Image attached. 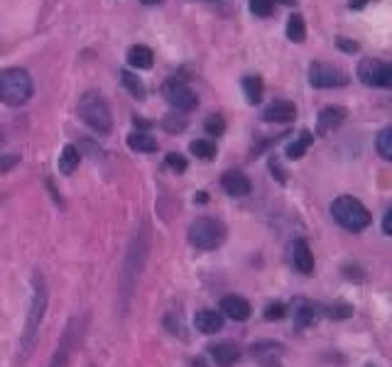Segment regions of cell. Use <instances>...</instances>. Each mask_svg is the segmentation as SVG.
<instances>
[{
	"mask_svg": "<svg viewBox=\"0 0 392 367\" xmlns=\"http://www.w3.org/2000/svg\"><path fill=\"white\" fill-rule=\"evenodd\" d=\"M15 164H20V157H17V154H3V157H0V174L10 172Z\"/></svg>",
	"mask_w": 392,
	"mask_h": 367,
	"instance_id": "cell-32",
	"label": "cell"
},
{
	"mask_svg": "<svg viewBox=\"0 0 392 367\" xmlns=\"http://www.w3.org/2000/svg\"><path fill=\"white\" fill-rule=\"evenodd\" d=\"M338 47H341L343 51H358V42H351V40H338Z\"/></svg>",
	"mask_w": 392,
	"mask_h": 367,
	"instance_id": "cell-34",
	"label": "cell"
},
{
	"mask_svg": "<svg viewBox=\"0 0 392 367\" xmlns=\"http://www.w3.org/2000/svg\"><path fill=\"white\" fill-rule=\"evenodd\" d=\"M311 142H314V135H311L309 130H301L299 138L292 140V142L287 145V157H290V159H299V157H304V152L311 147Z\"/></svg>",
	"mask_w": 392,
	"mask_h": 367,
	"instance_id": "cell-22",
	"label": "cell"
},
{
	"mask_svg": "<svg viewBox=\"0 0 392 367\" xmlns=\"http://www.w3.org/2000/svg\"><path fill=\"white\" fill-rule=\"evenodd\" d=\"M221 311H224V316L233 318V321H248L253 309H250L248 299H243L238 294H228L221 299Z\"/></svg>",
	"mask_w": 392,
	"mask_h": 367,
	"instance_id": "cell-13",
	"label": "cell"
},
{
	"mask_svg": "<svg viewBox=\"0 0 392 367\" xmlns=\"http://www.w3.org/2000/svg\"><path fill=\"white\" fill-rule=\"evenodd\" d=\"M368 367H375V365H368Z\"/></svg>",
	"mask_w": 392,
	"mask_h": 367,
	"instance_id": "cell-39",
	"label": "cell"
},
{
	"mask_svg": "<svg viewBox=\"0 0 392 367\" xmlns=\"http://www.w3.org/2000/svg\"><path fill=\"white\" fill-rule=\"evenodd\" d=\"M240 86H243L245 101H248V103H253V106H255V103L262 101V79H260V76H245Z\"/></svg>",
	"mask_w": 392,
	"mask_h": 367,
	"instance_id": "cell-23",
	"label": "cell"
},
{
	"mask_svg": "<svg viewBox=\"0 0 392 367\" xmlns=\"http://www.w3.org/2000/svg\"><path fill=\"white\" fill-rule=\"evenodd\" d=\"M148 257V233L140 230L133 238V245H130V252H127V262H125V291H130V286L135 284V279L140 277V270H143V262Z\"/></svg>",
	"mask_w": 392,
	"mask_h": 367,
	"instance_id": "cell-9",
	"label": "cell"
},
{
	"mask_svg": "<svg viewBox=\"0 0 392 367\" xmlns=\"http://www.w3.org/2000/svg\"><path fill=\"white\" fill-rule=\"evenodd\" d=\"M382 233L392 235V211H385V218H382Z\"/></svg>",
	"mask_w": 392,
	"mask_h": 367,
	"instance_id": "cell-33",
	"label": "cell"
},
{
	"mask_svg": "<svg viewBox=\"0 0 392 367\" xmlns=\"http://www.w3.org/2000/svg\"><path fill=\"white\" fill-rule=\"evenodd\" d=\"M221 186H224V191L228 196H238V199L253 191V184H250V179L243 172H226L221 177Z\"/></svg>",
	"mask_w": 392,
	"mask_h": 367,
	"instance_id": "cell-14",
	"label": "cell"
},
{
	"mask_svg": "<svg viewBox=\"0 0 392 367\" xmlns=\"http://www.w3.org/2000/svg\"><path fill=\"white\" fill-rule=\"evenodd\" d=\"M290 265L295 267L299 275H311L314 272V255H311L309 250V243L306 240H295V243H290Z\"/></svg>",
	"mask_w": 392,
	"mask_h": 367,
	"instance_id": "cell-10",
	"label": "cell"
},
{
	"mask_svg": "<svg viewBox=\"0 0 392 367\" xmlns=\"http://www.w3.org/2000/svg\"><path fill=\"white\" fill-rule=\"evenodd\" d=\"M248 6H250V13H253L255 17H270L275 3H272V0H250Z\"/></svg>",
	"mask_w": 392,
	"mask_h": 367,
	"instance_id": "cell-29",
	"label": "cell"
},
{
	"mask_svg": "<svg viewBox=\"0 0 392 367\" xmlns=\"http://www.w3.org/2000/svg\"><path fill=\"white\" fill-rule=\"evenodd\" d=\"M309 83L314 88H341L348 86V74L343 69L326 64V61H314L309 67Z\"/></svg>",
	"mask_w": 392,
	"mask_h": 367,
	"instance_id": "cell-7",
	"label": "cell"
},
{
	"mask_svg": "<svg viewBox=\"0 0 392 367\" xmlns=\"http://www.w3.org/2000/svg\"><path fill=\"white\" fill-rule=\"evenodd\" d=\"M143 6H155V3H159V0H140Z\"/></svg>",
	"mask_w": 392,
	"mask_h": 367,
	"instance_id": "cell-36",
	"label": "cell"
},
{
	"mask_svg": "<svg viewBox=\"0 0 392 367\" xmlns=\"http://www.w3.org/2000/svg\"><path fill=\"white\" fill-rule=\"evenodd\" d=\"M79 318H74L72 323L67 326V331H64V336H61L59 341V348H56L54 357H52L49 367H64L69 360V355L74 352V345H77V333H79Z\"/></svg>",
	"mask_w": 392,
	"mask_h": 367,
	"instance_id": "cell-11",
	"label": "cell"
},
{
	"mask_svg": "<svg viewBox=\"0 0 392 367\" xmlns=\"http://www.w3.org/2000/svg\"><path fill=\"white\" fill-rule=\"evenodd\" d=\"M127 64L133 69H152V64H155L152 49L145 44H133L127 49Z\"/></svg>",
	"mask_w": 392,
	"mask_h": 367,
	"instance_id": "cell-18",
	"label": "cell"
},
{
	"mask_svg": "<svg viewBox=\"0 0 392 367\" xmlns=\"http://www.w3.org/2000/svg\"><path fill=\"white\" fill-rule=\"evenodd\" d=\"M127 147L133 149V152L152 154V152H157V140H155L150 133H143V130H138V133H133L130 138H127Z\"/></svg>",
	"mask_w": 392,
	"mask_h": 367,
	"instance_id": "cell-20",
	"label": "cell"
},
{
	"mask_svg": "<svg viewBox=\"0 0 392 367\" xmlns=\"http://www.w3.org/2000/svg\"><path fill=\"white\" fill-rule=\"evenodd\" d=\"M226 240V225L216 218H196L189 225V243L196 247V250H216L221 247Z\"/></svg>",
	"mask_w": 392,
	"mask_h": 367,
	"instance_id": "cell-5",
	"label": "cell"
},
{
	"mask_svg": "<svg viewBox=\"0 0 392 367\" xmlns=\"http://www.w3.org/2000/svg\"><path fill=\"white\" fill-rule=\"evenodd\" d=\"M79 117L88 128L101 135H108L113 130V113L108 101L98 91H86L79 98Z\"/></svg>",
	"mask_w": 392,
	"mask_h": 367,
	"instance_id": "cell-2",
	"label": "cell"
},
{
	"mask_svg": "<svg viewBox=\"0 0 392 367\" xmlns=\"http://www.w3.org/2000/svg\"><path fill=\"white\" fill-rule=\"evenodd\" d=\"M331 213L336 218V223L351 230V233H361V230H366L373 223L370 211L358 199H353V196H338L331 204Z\"/></svg>",
	"mask_w": 392,
	"mask_h": 367,
	"instance_id": "cell-4",
	"label": "cell"
},
{
	"mask_svg": "<svg viewBox=\"0 0 392 367\" xmlns=\"http://www.w3.org/2000/svg\"><path fill=\"white\" fill-rule=\"evenodd\" d=\"M358 79L361 83L373 88H390L392 86V64L380 59H363L358 64Z\"/></svg>",
	"mask_w": 392,
	"mask_h": 367,
	"instance_id": "cell-6",
	"label": "cell"
},
{
	"mask_svg": "<svg viewBox=\"0 0 392 367\" xmlns=\"http://www.w3.org/2000/svg\"><path fill=\"white\" fill-rule=\"evenodd\" d=\"M287 313V306L282 304V301H277V304H270L265 309V318L267 321H277V318H282Z\"/></svg>",
	"mask_w": 392,
	"mask_h": 367,
	"instance_id": "cell-31",
	"label": "cell"
},
{
	"mask_svg": "<svg viewBox=\"0 0 392 367\" xmlns=\"http://www.w3.org/2000/svg\"><path fill=\"white\" fill-rule=\"evenodd\" d=\"M194 367H206V365L201 360H194Z\"/></svg>",
	"mask_w": 392,
	"mask_h": 367,
	"instance_id": "cell-37",
	"label": "cell"
},
{
	"mask_svg": "<svg viewBox=\"0 0 392 367\" xmlns=\"http://www.w3.org/2000/svg\"><path fill=\"white\" fill-rule=\"evenodd\" d=\"M316 316H319V306H309V304H304V306H301V309H297V318H295L297 328H306V326H311V323L316 321Z\"/></svg>",
	"mask_w": 392,
	"mask_h": 367,
	"instance_id": "cell-26",
	"label": "cell"
},
{
	"mask_svg": "<svg viewBox=\"0 0 392 367\" xmlns=\"http://www.w3.org/2000/svg\"><path fill=\"white\" fill-rule=\"evenodd\" d=\"M295 117H297V106L292 101H275L262 113V120L267 122H292Z\"/></svg>",
	"mask_w": 392,
	"mask_h": 367,
	"instance_id": "cell-15",
	"label": "cell"
},
{
	"mask_svg": "<svg viewBox=\"0 0 392 367\" xmlns=\"http://www.w3.org/2000/svg\"><path fill=\"white\" fill-rule=\"evenodd\" d=\"M120 83L125 86V91L130 93L133 98H138V101H143V98H145V83L135 72H130V69H123V72H120Z\"/></svg>",
	"mask_w": 392,
	"mask_h": 367,
	"instance_id": "cell-21",
	"label": "cell"
},
{
	"mask_svg": "<svg viewBox=\"0 0 392 367\" xmlns=\"http://www.w3.org/2000/svg\"><path fill=\"white\" fill-rule=\"evenodd\" d=\"M79 162H81V152H79L77 145H64V149L59 152V162H56V167H59L61 174H74V169L79 167Z\"/></svg>",
	"mask_w": 392,
	"mask_h": 367,
	"instance_id": "cell-19",
	"label": "cell"
},
{
	"mask_svg": "<svg viewBox=\"0 0 392 367\" xmlns=\"http://www.w3.org/2000/svg\"><path fill=\"white\" fill-rule=\"evenodd\" d=\"M375 147L382 159H392V128L380 130V135L375 140Z\"/></svg>",
	"mask_w": 392,
	"mask_h": 367,
	"instance_id": "cell-27",
	"label": "cell"
},
{
	"mask_svg": "<svg viewBox=\"0 0 392 367\" xmlns=\"http://www.w3.org/2000/svg\"><path fill=\"white\" fill-rule=\"evenodd\" d=\"M209 352L219 367H230L240 357V350L235 343H216V345L209 348Z\"/></svg>",
	"mask_w": 392,
	"mask_h": 367,
	"instance_id": "cell-16",
	"label": "cell"
},
{
	"mask_svg": "<svg viewBox=\"0 0 392 367\" xmlns=\"http://www.w3.org/2000/svg\"><path fill=\"white\" fill-rule=\"evenodd\" d=\"M189 152H191L196 159H206V162H209V159L216 157L219 149H216V145L211 142V140H194V142L189 145Z\"/></svg>",
	"mask_w": 392,
	"mask_h": 367,
	"instance_id": "cell-25",
	"label": "cell"
},
{
	"mask_svg": "<svg viewBox=\"0 0 392 367\" xmlns=\"http://www.w3.org/2000/svg\"><path fill=\"white\" fill-rule=\"evenodd\" d=\"M47 301H49V291H47V282L40 272L32 275V299H30V311H27V323L25 331H22L20 338V348H22V360L32 352L37 341V333H40V326L45 321L47 313Z\"/></svg>",
	"mask_w": 392,
	"mask_h": 367,
	"instance_id": "cell-1",
	"label": "cell"
},
{
	"mask_svg": "<svg viewBox=\"0 0 392 367\" xmlns=\"http://www.w3.org/2000/svg\"><path fill=\"white\" fill-rule=\"evenodd\" d=\"M194 326L199 328L204 336H214L224 328V316L219 311H199L194 318Z\"/></svg>",
	"mask_w": 392,
	"mask_h": 367,
	"instance_id": "cell-17",
	"label": "cell"
},
{
	"mask_svg": "<svg viewBox=\"0 0 392 367\" xmlns=\"http://www.w3.org/2000/svg\"><path fill=\"white\" fill-rule=\"evenodd\" d=\"M162 96L174 111H182V113H189L199 106V96L184 81H177V79H169V81L162 83Z\"/></svg>",
	"mask_w": 392,
	"mask_h": 367,
	"instance_id": "cell-8",
	"label": "cell"
},
{
	"mask_svg": "<svg viewBox=\"0 0 392 367\" xmlns=\"http://www.w3.org/2000/svg\"><path fill=\"white\" fill-rule=\"evenodd\" d=\"M167 167L174 169L177 174H182V172H187V159H184L182 154H177V152H169L167 154Z\"/></svg>",
	"mask_w": 392,
	"mask_h": 367,
	"instance_id": "cell-30",
	"label": "cell"
},
{
	"mask_svg": "<svg viewBox=\"0 0 392 367\" xmlns=\"http://www.w3.org/2000/svg\"><path fill=\"white\" fill-rule=\"evenodd\" d=\"M0 142H3V130H0Z\"/></svg>",
	"mask_w": 392,
	"mask_h": 367,
	"instance_id": "cell-38",
	"label": "cell"
},
{
	"mask_svg": "<svg viewBox=\"0 0 392 367\" xmlns=\"http://www.w3.org/2000/svg\"><path fill=\"white\" fill-rule=\"evenodd\" d=\"M32 76L20 67L0 72V101L8 106H25L32 98Z\"/></svg>",
	"mask_w": 392,
	"mask_h": 367,
	"instance_id": "cell-3",
	"label": "cell"
},
{
	"mask_svg": "<svg viewBox=\"0 0 392 367\" xmlns=\"http://www.w3.org/2000/svg\"><path fill=\"white\" fill-rule=\"evenodd\" d=\"M287 37H290L292 42H297V44L306 40V25L299 13H292L290 20H287Z\"/></svg>",
	"mask_w": 392,
	"mask_h": 367,
	"instance_id": "cell-24",
	"label": "cell"
},
{
	"mask_svg": "<svg viewBox=\"0 0 392 367\" xmlns=\"http://www.w3.org/2000/svg\"><path fill=\"white\" fill-rule=\"evenodd\" d=\"M368 3H370V0H351V3H348V8H351V10H363Z\"/></svg>",
	"mask_w": 392,
	"mask_h": 367,
	"instance_id": "cell-35",
	"label": "cell"
},
{
	"mask_svg": "<svg viewBox=\"0 0 392 367\" xmlns=\"http://www.w3.org/2000/svg\"><path fill=\"white\" fill-rule=\"evenodd\" d=\"M204 130L211 135V138H221V135L226 133V120H224V117H221V115H211V117H206Z\"/></svg>",
	"mask_w": 392,
	"mask_h": 367,
	"instance_id": "cell-28",
	"label": "cell"
},
{
	"mask_svg": "<svg viewBox=\"0 0 392 367\" xmlns=\"http://www.w3.org/2000/svg\"><path fill=\"white\" fill-rule=\"evenodd\" d=\"M346 120V108L341 106H326L324 111L319 113V120H316V133L324 138V135L334 133V130Z\"/></svg>",
	"mask_w": 392,
	"mask_h": 367,
	"instance_id": "cell-12",
	"label": "cell"
}]
</instances>
